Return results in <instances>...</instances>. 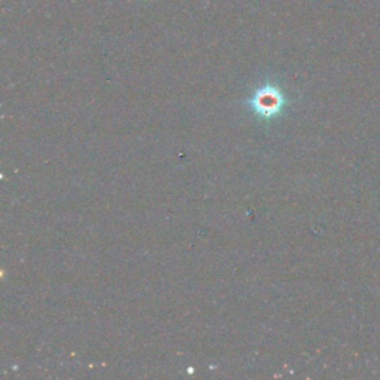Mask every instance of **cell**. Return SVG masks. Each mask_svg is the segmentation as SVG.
Listing matches in <instances>:
<instances>
[{
  "label": "cell",
  "mask_w": 380,
  "mask_h": 380,
  "mask_svg": "<svg viewBox=\"0 0 380 380\" xmlns=\"http://www.w3.org/2000/svg\"><path fill=\"white\" fill-rule=\"evenodd\" d=\"M257 102H259V107L261 112H275L279 106V102H281V98L279 95L273 91V89H266V91H263L260 95H257Z\"/></svg>",
  "instance_id": "cell-1"
}]
</instances>
